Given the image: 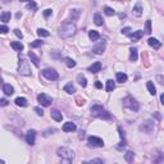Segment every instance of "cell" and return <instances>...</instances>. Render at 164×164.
Here are the masks:
<instances>
[{"instance_id":"cell-1","label":"cell","mask_w":164,"mask_h":164,"mask_svg":"<svg viewBox=\"0 0 164 164\" xmlns=\"http://www.w3.org/2000/svg\"><path fill=\"white\" fill-rule=\"evenodd\" d=\"M77 32V27L76 24H74V22H72V20H64L63 23L60 24V27H59V36L63 38H69L72 37V36H74Z\"/></svg>"},{"instance_id":"cell-2","label":"cell","mask_w":164,"mask_h":164,"mask_svg":"<svg viewBox=\"0 0 164 164\" xmlns=\"http://www.w3.org/2000/svg\"><path fill=\"white\" fill-rule=\"evenodd\" d=\"M56 154H58L59 158H60L63 161H65V163H72V161L74 160L73 150H71L69 147H65V146L59 147L58 150H56Z\"/></svg>"},{"instance_id":"cell-3","label":"cell","mask_w":164,"mask_h":164,"mask_svg":"<svg viewBox=\"0 0 164 164\" xmlns=\"http://www.w3.org/2000/svg\"><path fill=\"white\" fill-rule=\"evenodd\" d=\"M91 114L94 117L102 118V119H110V114L101 106V105H92L91 106Z\"/></svg>"},{"instance_id":"cell-4","label":"cell","mask_w":164,"mask_h":164,"mask_svg":"<svg viewBox=\"0 0 164 164\" xmlns=\"http://www.w3.org/2000/svg\"><path fill=\"white\" fill-rule=\"evenodd\" d=\"M18 72L22 76H31V69L28 65V62L23 56H19V65H18Z\"/></svg>"},{"instance_id":"cell-5","label":"cell","mask_w":164,"mask_h":164,"mask_svg":"<svg viewBox=\"0 0 164 164\" xmlns=\"http://www.w3.org/2000/svg\"><path fill=\"white\" fill-rule=\"evenodd\" d=\"M123 105H124L126 108H128V109L133 110V112H137V110L140 109L138 102L136 101V99H133L132 96H126L124 99H123Z\"/></svg>"},{"instance_id":"cell-6","label":"cell","mask_w":164,"mask_h":164,"mask_svg":"<svg viewBox=\"0 0 164 164\" xmlns=\"http://www.w3.org/2000/svg\"><path fill=\"white\" fill-rule=\"evenodd\" d=\"M42 76L45 77L46 79H49V81H56V79L59 78L58 72L53 68H45L42 71Z\"/></svg>"},{"instance_id":"cell-7","label":"cell","mask_w":164,"mask_h":164,"mask_svg":"<svg viewBox=\"0 0 164 164\" xmlns=\"http://www.w3.org/2000/svg\"><path fill=\"white\" fill-rule=\"evenodd\" d=\"M87 142H89L90 147H102L104 146V141L100 137H96V136H90L87 138Z\"/></svg>"},{"instance_id":"cell-8","label":"cell","mask_w":164,"mask_h":164,"mask_svg":"<svg viewBox=\"0 0 164 164\" xmlns=\"http://www.w3.org/2000/svg\"><path fill=\"white\" fill-rule=\"evenodd\" d=\"M154 130H155V124L153 122H150V120H146L140 126V131L144 133H151Z\"/></svg>"},{"instance_id":"cell-9","label":"cell","mask_w":164,"mask_h":164,"mask_svg":"<svg viewBox=\"0 0 164 164\" xmlns=\"http://www.w3.org/2000/svg\"><path fill=\"white\" fill-rule=\"evenodd\" d=\"M105 48H106V41L102 38L101 41H99V42H97L96 45L92 48V51H94L95 54H97V55H101V54L104 53Z\"/></svg>"},{"instance_id":"cell-10","label":"cell","mask_w":164,"mask_h":164,"mask_svg":"<svg viewBox=\"0 0 164 164\" xmlns=\"http://www.w3.org/2000/svg\"><path fill=\"white\" fill-rule=\"evenodd\" d=\"M37 100L42 106H49V105H51V102H53V99H51L50 96H48L46 94H40L37 96Z\"/></svg>"},{"instance_id":"cell-11","label":"cell","mask_w":164,"mask_h":164,"mask_svg":"<svg viewBox=\"0 0 164 164\" xmlns=\"http://www.w3.org/2000/svg\"><path fill=\"white\" fill-rule=\"evenodd\" d=\"M36 141V131L35 130H30L26 133V142L28 145H33Z\"/></svg>"},{"instance_id":"cell-12","label":"cell","mask_w":164,"mask_h":164,"mask_svg":"<svg viewBox=\"0 0 164 164\" xmlns=\"http://www.w3.org/2000/svg\"><path fill=\"white\" fill-rule=\"evenodd\" d=\"M62 130H63L64 132H74V131L77 130V127L73 122H65L63 124V127H62Z\"/></svg>"},{"instance_id":"cell-13","label":"cell","mask_w":164,"mask_h":164,"mask_svg":"<svg viewBox=\"0 0 164 164\" xmlns=\"http://www.w3.org/2000/svg\"><path fill=\"white\" fill-rule=\"evenodd\" d=\"M142 36H144V31L138 30V31H135V32L130 33V35H128V37H130L132 41H138L141 37H142Z\"/></svg>"},{"instance_id":"cell-14","label":"cell","mask_w":164,"mask_h":164,"mask_svg":"<svg viewBox=\"0 0 164 164\" xmlns=\"http://www.w3.org/2000/svg\"><path fill=\"white\" fill-rule=\"evenodd\" d=\"M147 44L150 46H153L154 49H156V50H158V49H160L161 48V42L159 40H156V38H154V37H150L147 40Z\"/></svg>"},{"instance_id":"cell-15","label":"cell","mask_w":164,"mask_h":164,"mask_svg":"<svg viewBox=\"0 0 164 164\" xmlns=\"http://www.w3.org/2000/svg\"><path fill=\"white\" fill-rule=\"evenodd\" d=\"M100 69H101V63L100 62H95L92 65L89 67V72H91V73H97V72H100Z\"/></svg>"},{"instance_id":"cell-16","label":"cell","mask_w":164,"mask_h":164,"mask_svg":"<svg viewBox=\"0 0 164 164\" xmlns=\"http://www.w3.org/2000/svg\"><path fill=\"white\" fill-rule=\"evenodd\" d=\"M51 118H53L54 120H56V122H62V119H63V115H62V113L59 112L58 109H54L53 112H51Z\"/></svg>"},{"instance_id":"cell-17","label":"cell","mask_w":164,"mask_h":164,"mask_svg":"<svg viewBox=\"0 0 164 164\" xmlns=\"http://www.w3.org/2000/svg\"><path fill=\"white\" fill-rule=\"evenodd\" d=\"M132 14L135 15V17H141V15H142V7H141V4H136L135 7H133Z\"/></svg>"},{"instance_id":"cell-18","label":"cell","mask_w":164,"mask_h":164,"mask_svg":"<svg viewBox=\"0 0 164 164\" xmlns=\"http://www.w3.org/2000/svg\"><path fill=\"white\" fill-rule=\"evenodd\" d=\"M138 58V53H137V49L136 48H131L130 49V60L131 62H136Z\"/></svg>"},{"instance_id":"cell-19","label":"cell","mask_w":164,"mask_h":164,"mask_svg":"<svg viewBox=\"0 0 164 164\" xmlns=\"http://www.w3.org/2000/svg\"><path fill=\"white\" fill-rule=\"evenodd\" d=\"M115 77H117V82H119V83H124L128 78L127 74L123 73V72H118V73L115 74Z\"/></svg>"},{"instance_id":"cell-20","label":"cell","mask_w":164,"mask_h":164,"mask_svg":"<svg viewBox=\"0 0 164 164\" xmlns=\"http://www.w3.org/2000/svg\"><path fill=\"white\" fill-rule=\"evenodd\" d=\"M15 105H18V106H22V108H26L27 106V99L26 97H17V99L14 100Z\"/></svg>"},{"instance_id":"cell-21","label":"cell","mask_w":164,"mask_h":164,"mask_svg":"<svg viewBox=\"0 0 164 164\" xmlns=\"http://www.w3.org/2000/svg\"><path fill=\"white\" fill-rule=\"evenodd\" d=\"M10 46H12L15 51H22L23 50V44L20 42V41H12V42H10Z\"/></svg>"},{"instance_id":"cell-22","label":"cell","mask_w":164,"mask_h":164,"mask_svg":"<svg viewBox=\"0 0 164 164\" xmlns=\"http://www.w3.org/2000/svg\"><path fill=\"white\" fill-rule=\"evenodd\" d=\"M3 91H4L5 95L10 96V95H13V92H14V89H13V86H10V85L5 83L4 86H3Z\"/></svg>"},{"instance_id":"cell-23","label":"cell","mask_w":164,"mask_h":164,"mask_svg":"<svg viewBox=\"0 0 164 164\" xmlns=\"http://www.w3.org/2000/svg\"><path fill=\"white\" fill-rule=\"evenodd\" d=\"M114 89H115L114 81H113V79H108V81H106V86H105V90H106V92H112Z\"/></svg>"},{"instance_id":"cell-24","label":"cell","mask_w":164,"mask_h":164,"mask_svg":"<svg viewBox=\"0 0 164 164\" xmlns=\"http://www.w3.org/2000/svg\"><path fill=\"white\" fill-rule=\"evenodd\" d=\"M94 22H95V24H96V26H102L104 20H102L101 14H100V13H95V15H94Z\"/></svg>"},{"instance_id":"cell-25","label":"cell","mask_w":164,"mask_h":164,"mask_svg":"<svg viewBox=\"0 0 164 164\" xmlns=\"http://www.w3.org/2000/svg\"><path fill=\"white\" fill-rule=\"evenodd\" d=\"M89 37H90V40L91 41H97L100 38V35H99V32L97 31H90L89 32Z\"/></svg>"},{"instance_id":"cell-26","label":"cell","mask_w":164,"mask_h":164,"mask_svg":"<svg viewBox=\"0 0 164 164\" xmlns=\"http://www.w3.org/2000/svg\"><path fill=\"white\" fill-rule=\"evenodd\" d=\"M10 18H12V14H10V12H4V13H1V15H0V19H1L4 23H8V22H9Z\"/></svg>"},{"instance_id":"cell-27","label":"cell","mask_w":164,"mask_h":164,"mask_svg":"<svg viewBox=\"0 0 164 164\" xmlns=\"http://www.w3.org/2000/svg\"><path fill=\"white\" fill-rule=\"evenodd\" d=\"M64 91L68 92V94H74V92H76V87H74L73 83H67L65 86H64Z\"/></svg>"},{"instance_id":"cell-28","label":"cell","mask_w":164,"mask_h":164,"mask_svg":"<svg viewBox=\"0 0 164 164\" xmlns=\"http://www.w3.org/2000/svg\"><path fill=\"white\" fill-rule=\"evenodd\" d=\"M28 56H30V59H31V62H32L33 64H35L36 67H38V63H40V59L37 58V56L35 55V54L32 53V51H30V53H28Z\"/></svg>"},{"instance_id":"cell-29","label":"cell","mask_w":164,"mask_h":164,"mask_svg":"<svg viewBox=\"0 0 164 164\" xmlns=\"http://www.w3.org/2000/svg\"><path fill=\"white\" fill-rule=\"evenodd\" d=\"M77 81H78V83L81 85L82 87L87 86V79H86V77L82 76V74H78V76H77Z\"/></svg>"},{"instance_id":"cell-30","label":"cell","mask_w":164,"mask_h":164,"mask_svg":"<svg viewBox=\"0 0 164 164\" xmlns=\"http://www.w3.org/2000/svg\"><path fill=\"white\" fill-rule=\"evenodd\" d=\"M124 159L128 161V163L133 161V159H135V153H133V151H127V153L124 154Z\"/></svg>"},{"instance_id":"cell-31","label":"cell","mask_w":164,"mask_h":164,"mask_svg":"<svg viewBox=\"0 0 164 164\" xmlns=\"http://www.w3.org/2000/svg\"><path fill=\"white\" fill-rule=\"evenodd\" d=\"M36 32H37V35L40 36V37H48V36L50 35V32H49V31H46L45 28H38Z\"/></svg>"},{"instance_id":"cell-32","label":"cell","mask_w":164,"mask_h":164,"mask_svg":"<svg viewBox=\"0 0 164 164\" xmlns=\"http://www.w3.org/2000/svg\"><path fill=\"white\" fill-rule=\"evenodd\" d=\"M146 86H147V90H149V92H150L151 95L156 94V89H155V86H154V83L151 81H149L147 83H146Z\"/></svg>"},{"instance_id":"cell-33","label":"cell","mask_w":164,"mask_h":164,"mask_svg":"<svg viewBox=\"0 0 164 164\" xmlns=\"http://www.w3.org/2000/svg\"><path fill=\"white\" fill-rule=\"evenodd\" d=\"M64 60H65V65L68 67V68H74V67H76V62L72 58H65Z\"/></svg>"},{"instance_id":"cell-34","label":"cell","mask_w":164,"mask_h":164,"mask_svg":"<svg viewBox=\"0 0 164 164\" xmlns=\"http://www.w3.org/2000/svg\"><path fill=\"white\" fill-rule=\"evenodd\" d=\"M104 13L108 15V17H112V15L115 14V10L113 9V8H110V7H105L104 8Z\"/></svg>"},{"instance_id":"cell-35","label":"cell","mask_w":164,"mask_h":164,"mask_svg":"<svg viewBox=\"0 0 164 164\" xmlns=\"http://www.w3.org/2000/svg\"><path fill=\"white\" fill-rule=\"evenodd\" d=\"M42 44H44L42 40H35V41H32V42L30 44V46L31 48H40Z\"/></svg>"},{"instance_id":"cell-36","label":"cell","mask_w":164,"mask_h":164,"mask_svg":"<svg viewBox=\"0 0 164 164\" xmlns=\"http://www.w3.org/2000/svg\"><path fill=\"white\" fill-rule=\"evenodd\" d=\"M78 15H79V10H78V9H73V10L71 12L72 20H76L77 18H78Z\"/></svg>"},{"instance_id":"cell-37","label":"cell","mask_w":164,"mask_h":164,"mask_svg":"<svg viewBox=\"0 0 164 164\" xmlns=\"http://www.w3.org/2000/svg\"><path fill=\"white\" fill-rule=\"evenodd\" d=\"M37 8V4L35 1H27V9L28 10H35Z\"/></svg>"},{"instance_id":"cell-38","label":"cell","mask_w":164,"mask_h":164,"mask_svg":"<svg viewBox=\"0 0 164 164\" xmlns=\"http://www.w3.org/2000/svg\"><path fill=\"white\" fill-rule=\"evenodd\" d=\"M145 32H146V33H150V32H151V22H150V20H146Z\"/></svg>"},{"instance_id":"cell-39","label":"cell","mask_w":164,"mask_h":164,"mask_svg":"<svg viewBox=\"0 0 164 164\" xmlns=\"http://www.w3.org/2000/svg\"><path fill=\"white\" fill-rule=\"evenodd\" d=\"M33 110H35V112L37 113V115H41V117H42V115H44V110L41 109V108H38V106H35V108H33Z\"/></svg>"},{"instance_id":"cell-40","label":"cell","mask_w":164,"mask_h":164,"mask_svg":"<svg viewBox=\"0 0 164 164\" xmlns=\"http://www.w3.org/2000/svg\"><path fill=\"white\" fill-rule=\"evenodd\" d=\"M8 31H9L8 26H0V33H8Z\"/></svg>"},{"instance_id":"cell-41","label":"cell","mask_w":164,"mask_h":164,"mask_svg":"<svg viewBox=\"0 0 164 164\" xmlns=\"http://www.w3.org/2000/svg\"><path fill=\"white\" fill-rule=\"evenodd\" d=\"M87 163H100V164H102L104 163V160H102V159H91V160H89L87 161Z\"/></svg>"},{"instance_id":"cell-42","label":"cell","mask_w":164,"mask_h":164,"mask_svg":"<svg viewBox=\"0 0 164 164\" xmlns=\"http://www.w3.org/2000/svg\"><path fill=\"white\" fill-rule=\"evenodd\" d=\"M122 33H123V35H130V33H131V28L130 27H124V28H122Z\"/></svg>"},{"instance_id":"cell-43","label":"cell","mask_w":164,"mask_h":164,"mask_svg":"<svg viewBox=\"0 0 164 164\" xmlns=\"http://www.w3.org/2000/svg\"><path fill=\"white\" fill-rule=\"evenodd\" d=\"M14 33H15V36H17L18 38H22V37H23V33L20 32L18 28H15V30H14Z\"/></svg>"},{"instance_id":"cell-44","label":"cell","mask_w":164,"mask_h":164,"mask_svg":"<svg viewBox=\"0 0 164 164\" xmlns=\"http://www.w3.org/2000/svg\"><path fill=\"white\" fill-rule=\"evenodd\" d=\"M8 104H9V101L7 99H0V106H7Z\"/></svg>"},{"instance_id":"cell-45","label":"cell","mask_w":164,"mask_h":164,"mask_svg":"<svg viewBox=\"0 0 164 164\" xmlns=\"http://www.w3.org/2000/svg\"><path fill=\"white\" fill-rule=\"evenodd\" d=\"M51 13H53V10H51V9H45V10H44V17L48 18L49 15L51 14Z\"/></svg>"},{"instance_id":"cell-46","label":"cell","mask_w":164,"mask_h":164,"mask_svg":"<svg viewBox=\"0 0 164 164\" xmlns=\"http://www.w3.org/2000/svg\"><path fill=\"white\" fill-rule=\"evenodd\" d=\"M95 87H96V89H102V83L99 81H96L95 82Z\"/></svg>"},{"instance_id":"cell-47","label":"cell","mask_w":164,"mask_h":164,"mask_svg":"<svg viewBox=\"0 0 164 164\" xmlns=\"http://www.w3.org/2000/svg\"><path fill=\"white\" fill-rule=\"evenodd\" d=\"M156 78H158V81H159V83H160V85L164 83V82H163V77H161V76H156Z\"/></svg>"},{"instance_id":"cell-48","label":"cell","mask_w":164,"mask_h":164,"mask_svg":"<svg viewBox=\"0 0 164 164\" xmlns=\"http://www.w3.org/2000/svg\"><path fill=\"white\" fill-rule=\"evenodd\" d=\"M77 101H78V102H77V105H79V106L85 104V101H83V100H81V99H77Z\"/></svg>"},{"instance_id":"cell-49","label":"cell","mask_w":164,"mask_h":164,"mask_svg":"<svg viewBox=\"0 0 164 164\" xmlns=\"http://www.w3.org/2000/svg\"><path fill=\"white\" fill-rule=\"evenodd\" d=\"M160 102H161V104H164V94L160 95Z\"/></svg>"},{"instance_id":"cell-50","label":"cell","mask_w":164,"mask_h":164,"mask_svg":"<svg viewBox=\"0 0 164 164\" xmlns=\"http://www.w3.org/2000/svg\"><path fill=\"white\" fill-rule=\"evenodd\" d=\"M83 136H85V132L81 131V132H79V138H83Z\"/></svg>"},{"instance_id":"cell-51","label":"cell","mask_w":164,"mask_h":164,"mask_svg":"<svg viewBox=\"0 0 164 164\" xmlns=\"http://www.w3.org/2000/svg\"><path fill=\"white\" fill-rule=\"evenodd\" d=\"M1 1L4 3V4H8V3H9V1H12V0H1Z\"/></svg>"},{"instance_id":"cell-52","label":"cell","mask_w":164,"mask_h":164,"mask_svg":"<svg viewBox=\"0 0 164 164\" xmlns=\"http://www.w3.org/2000/svg\"><path fill=\"white\" fill-rule=\"evenodd\" d=\"M155 118H156V119H160V114H158V113H156V114H155Z\"/></svg>"},{"instance_id":"cell-53","label":"cell","mask_w":164,"mask_h":164,"mask_svg":"<svg viewBox=\"0 0 164 164\" xmlns=\"http://www.w3.org/2000/svg\"><path fill=\"white\" fill-rule=\"evenodd\" d=\"M19 1H23V3H27V1H33V0H19Z\"/></svg>"},{"instance_id":"cell-54","label":"cell","mask_w":164,"mask_h":164,"mask_svg":"<svg viewBox=\"0 0 164 164\" xmlns=\"http://www.w3.org/2000/svg\"><path fill=\"white\" fill-rule=\"evenodd\" d=\"M3 163H4V160H1V159H0V164H3Z\"/></svg>"},{"instance_id":"cell-55","label":"cell","mask_w":164,"mask_h":164,"mask_svg":"<svg viewBox=\"0 0 164 164\" xmlns=\"http://www.w3.org/2000/svg\"><path fill=\"white\" fill-rule=\"evenodd\" d=\"M117 1H118V0H117Z\"/></svg>"}]
</instances>
